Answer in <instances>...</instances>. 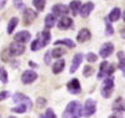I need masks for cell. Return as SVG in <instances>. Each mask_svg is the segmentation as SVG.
<instances>
[{
    "label": "cell",
    "mask_w": 125,
    "mask_h": 118,
    "mask_svg": "<svg viewBox=\"0 0 125 118\" xmlns=\"http://www.w3.org/2000/svg\"><path fill=\"white\" fill-rule=\"evenodd\" d=\"M81 116V104L76 101L70 102L65 111L62 112V118H79Z\"/></svg>",
    "instance_id": "1"
},
{
    "label": "cell",
    "mask_w": 125,
    "mask_h": 118,
    "mask_svg": "<svg viewBox=\"0 0 125 118\" xmlns=\"http://www.w3.org/2000/svg\"><path fill=\"white\" fill-rule=\"evenodd\" d=\"M115 68H114V65L109 63L108 61H104L100 65V71L98 73V80H104L106 77H110L111 75L114 73Z\"/></svg>",
    "instance_id": "2"
},
{
    "label": "cell",
    "mask_w": 125,
    "mask_h": 118,
    "mask_svg": "<svg viewBox=\"0 0 125 118\" xmlns=\"http://www.w3.org/2000/svg\"><path fill=\"white\" fill-rule=\"evenodd\" d=\"M96 111V102L94 100H86L84 107H81V116L91 117Z\"/></svg>",
    "instance_id": "3"
},
{
    "label": "cell",
    "mask_w": 125,
    "mask_h": 118,
    "mask_svg": "<svg viewBox=\"0 0 125 118\" xmlns=\"http://www.w3.org/2000/svg\"><path fill=\"white\" fill-rule=\"evenodd\" d=\"M113 88H114V80L111 77H106L104 78V83H103V88H101V94L103 97L109 98L111 93H113Z\"/></svg>",
    "instance_id": "4"
},
{
    "label": "cell",
    "mask_w": 125,
    "mask_h": 118,
    "mask_svg": "<svg viewBox=\"0 0 125 118\" xmlns=\"http://www.w3.org/2000/svg\"><path fill=\"white\" fill-rule=\"evenodd\" d=\"M13 101L16 102V103H20V104H24L28 107V111L31 110V107H33V102H31V100L28 97V96L23 94V93H15L13 96Z\"/></svg>",
    "instance_id": "5"
},
{
    "label": "cell",
    "mask_w": 125,
    "mask_h": 118,
    "mask_svg": "<svg viewBox=\"0 0 125 118\" xmlns=\"http://www.w3.org/2000/svg\"><path fill=\"white\" fill-rule=\"evenodd\" d=\"M36 78H38V73H36L35 71H33V70H26V71H24L23 75H21V81H23V83H25V84L33 83Z\"/></svg>",
    "instance_id": "6"
},
{
    "label": "cell",
    "mask_w": 125,
    "mask_h": 118,
    "mask_svg": "<svg viewBox=\"0 0 125 118\" xmlns=\"http://www.w3.org/2000/svg\"><path fill=\"white\" fill-rule=\"evenodd\" d=\"M25 51V47L23 44H20V42H13L11 45H10L9 47V52H10V55H13V56H20V55H23Z\"/></svg>",
    "instance_id": "7"
},
{
    "label": "cell",
    "mask_w": 125,
    "mask_h": 118,
    "mask_svg": "<svg viewBox=\"0 0 125 118\" xmlns=\"http://www.w3.org/2000/svg\"><path fill=\"white\" fill-rule=\"evenodd\" d=\"M113 51H114V45L111 42H106V44H104L100 49V56L103 59H108L113 53Z\"/></svg>",
    "instance_id": "8"
},
{
    "label": "cell",
    "mask_w": 125,
    "mask_h": 118,
    "mask_svg": "<svg viewBox=\"0 0 125 118\" xmlns=\"http://www.w3.org/2000/svg\"><path fill=\"white\" fill-rule=\"evenodd\" d=\"M68 90L70 93L73 94H79L80 91H81V86L78 81V78H73L69 83H68Z\"/></svg>",
    "instance_id": "9"
},
{
    "label": "cell",
    "mask_w": 125,
    "mask_h": 118,
    "mask_svg": "<svg viewBox=\"0 0 125 118\" xmlns=\"http://www.w3.org/2000/svg\"><path fill=\"white\" fill-rule=\"evenodd\" d=\"M53 15L54 16H64L69 13V9L66 5H62V4H58L53 6Z\"/></svg>",
    "instance_id": "10"
},
{
    "label": "cell",
    "mask_w": 125,
    "mask_h": 118,
    "mask_svg": "<svg viewBox=\"0 0 125 118\" xmlns=\"http://www.w3.org/2000/svg\"><path fill=\"white\" fill-rule=\"evenodd\" d=\"M83 62V53H76L73 59V62H71V67H70V73H74L78 67L80 66V63Z\"/></svg>",
    "instance_id": "11"
},
{
    "label": "cell",
    "mask_w": 125,
    "mask_h": 118,
    "mask_svg": "<svg viewBox=\"0 0 125 118\" xmlns=\"http://www.w3.org/2000/svg\"><path fill=\"white\" fill-rule=\"evenodd\" d=\"M24 23L26 24V25H29V24H31V23H33V20L36 17V13L35 11H33V10H31V9H25L24 10Z\"/></svg>",
    "instance_id": "12"
},
{
    "label": "cell",
    "mask_w": 125,
    "mask_h": 118,
    "mask_svg": "<svg viewBox=\"0 0 125 118\" xmlns=\"http://www.w3.org/2000/svg\"><path fill=\"white\" fill-rule=\"evenodd\" d=\"M93 9H94V4L93 3H86L84 5H81L80 6V15L83 17H88L89 14L93 11Z\"/></svg>",
    "instance_id": "13"
},
{
    "label": "cell",
    "mask_w": 125,
    "mask_h": 118,
    "mask_svg": "<svg viewBox=\"0 0 125 118\" xmlns=\"http://www.w3.org/2000/svg\"><path fill=\"white\" fill-rule=\"evenodd\" d=\"M30 40V34L28 31H20L15 35V41L16 42H20V44H25Z\"/></svg>",
    "instance_id": "14"
},
{
    "label": "cell",
    "mask_w": 125,
    "mask_h": 118,
    "mask_svg": "<svg viewBox=\"0 0 125 118\" xmlns=\"http://www.w3.org/2000/svg\"><path fill=\"white\" fill-rule=\"evenodd\" d=\"M71 25H73V20H71L70 17L64 16V17H61V20L59 21L58 27H59L60 30H66V29L71 27Z\"/></svg>",
    "instance_id": "15"
},
{
    "label": "cell",
    "mask_w": 125,
    "mask_h": 118,
    "mask_svg": "<svg viewBox=\"0 0 125 118\" xmlns=\"http://www.w3.org/2000/svg\"><path fill=\"white\" fill-rule=\"evenodd\" d=\"M120 15H121V10H120L119 8H114L111 11H110L109 16H108V21H110V23L118 21V20L120 19Z\"/></svg>",
    "instance_id": "16"
},
{
    "label": "cell",
    "mask_w": 125,
    "mask_h": 118,
    "mask_svg": "<svg viewBox=\"0 0 125 118\" xmlns=\"http://www.w3.org/2000/svg\"><path fill=\"white\" fill-rule=\"evenodd\" d=\"M91 37V34L88 29H83L80 30V33L78 34V42H85L88 40H90Z\"/></svg>",
    "instance_id": "17"
},
{
    "label": "cell",
    "mask_w": 125,
    "mask_h": 118,
    "mask_svg": "<svg viewBox=\"0 0 125 118\" xmlns=\"http://www.w3.org/2000/svg\"><path fill=\"white\" fill-rule=\"evenodd\" d=\"M40 41H41V44H43V47L46 46L49 44V41H50V31L49 30H43V33L40 34Z\"/></svg>",
    "instance_id": "18"
},
{
    "label": "cell",
    "mask_w": 125,
    "mask_h": 118,
    "mask_svg": "<svg viewBox=\"0 0 125 118\" xmlns=\"http://www.w3.org/2000/svg\"><path fill=\"white\" fill-rule=\"evenodd\" d=\"M65 67V61L64 60H58L53 65V72L54 73H60Z\"/></svg>",
    "instance_id": "19"
},
{
    "label": "cell",
    "mask_w": 125,
    "mask_h": 118,
    "mask_svg": "<svg viewBox=\"0 0 125 118\" xmlns=\"http://www.w3.org/2000/svg\"><path fill=\"white\" fill-rule=\"evenodd\" d=\"M113 110H115L119 113H124V101L120 97L115 100V102L113 104Z\"/></svg>",
    "instance_id": "20"
},
{
    "label": "cell",
    "mask_w": 125,
    "mask_h": 118,
    "mask_svg": "<svg viewBox=\"0 0 125 118\" xmlns=\"http://www.w3.org/2000/svg\"><path fill=\"white\" fill-rule=\"evenodd\" d=\"M80 6H81V3L79 1V0H73V1L70 3V11L73 13V15H78L79 10H80Z\"/></svg>",
    "instance_id": "21"
},
{
    "label": "cell",
    "mask_w": 125,
    "mask_h": 118,
    "mask_svg": "<svg viewBox=\"0 0 125 118\" xmlns=\"http://www.w3.org/2000/svg\"><path fill=\"white\" fill-rule=\"evenodd\" d=\"M18 23H19V19L18 17H13L11 20L9 21V24H8V34H13V31L15 30Z\"/></svg>",
    "instance_id": "22"
},
{
    "label": "cell",
    "mask_w": 125,
    "mask_h": 118,
    "mask_svg": "<svg viewBox=\"0 0 125 118\" xmlns=\"http://www.w3.org/2000/svg\"><path fill=\"white\" fill-rule=\"evenodd\" d=\"M55 25V16L53 14H49L46 17H45V26L46 29H50Z\"/></svg>",
    "instance_id": "23"
},
{
    "label": "cell",
    "mask_w": 125,
    "mask_h": 118,
    "mask_svg": "<svg viewBox=\"0 0 125 118\" xmlns=\"http://www.w3.org/2000/svg\"><path fill=\"white\" fill-rule=\"evenodd\" d=\"M55 45H66L69 47H75V44L70 39H64V40H58L55 41Z\"/></svg>",
    "instance_id": "24"
},
{
    "label": "cell",
    "mask_w": 125,
    "mask_h": 118,
    "mask_svg": "<svg viewBox=\"0 0 125 118\" xmlns=\"http://www.w3.org/2000/svg\"><path fill=\"white\" fill-rule=\"evenodd\" d=\"M33 4L36 8V10L43 11L44 8H45V4H46V0H33Z\"/></svg>",
    "instance_id": "25"
},
{
    "label": "cell",
    "mask_w": 125,
    "mask_h": 118,
    "mask_svg": "<svg viewBox=\"0 0 125 118\" xmlns=\"http://www.w3.org/2000/svg\"><path fill=\"white\" fill-rule=\"evenodd\" d=\"M65 53V50H62V49H54L53 51L50 52V55L53 56V57H55V59H59V57H61L62 55Z\"/></svg>",
    "instance_id": "26"
},
{
    "label": "cell",
    "mask_w": 125,
    "mask_h": 118,
    "mask_svg": "<svg viewBox=\"0 0 125 118\" xmlns=\"http://www.w3.org/2000/svg\"><path fill=\"white\" fill-rule=\"evenodd\" d=\"M41 47H43V44H41L40 39L38 37L36 40L33 41V44H31V50H33V51H38V50H40Z\"/></svg>",
    "instance_id": "27"
},
{
    "label": "cell",
    "mask_w": 125,
    "mask_h": 118,
    "mask_svg": "<svg viewBox=\"0 0 125 118\" xmlns=\"http://www.w3.org/2000/svg\"><path fill=\"white\" fill-rule=\"evenodd\" d=\"M11 111L15 112V113H25V112H28V107L24 106V104H19V106L14 107Z\"/></svg>",
    "instance_id": "28"
},
{
    "label": "cell",
    "mask_w": 125,
    "mask_h": 118,
    "mask_svg": "<svg viewBox=\"0 0 125 118\" xmlns=\"http://www.w3.org/2000/svg\"><path fill=\"white\" fill-rule=\"evenodd\" d=\"M0 81H1L3 83H6L8 82V73L4 68L0 67Z\"/></svg>",
    "instance_id": "29"
},
{
    "label": "cell",
    "mask_w": 125,
    "mask_h": 118,
    "mask_svg": "<svg viewBox=\"0 0 125 118\" xmlns=\"http://www.w3.org/2000/svg\"><path fill=\"white\" fill-rule=\"evenodd\" d=\"M40 118H56L55 113L53 112V110H46V114L45 116H40Z\"/></svg>",
    "instance_id": "30"
},
{
    "label": "cell",
    "mask_w": 125,
    "mask_h": 118,
    "mask_svg": "<svg viewBox=\"0 0 125 118\" xmlns=\"http://www.w3.org/2000/svg\"><path fill=\"white\" fill-rule=\"evenodd\" d=\"M83 73H84L85 77H89V76H91V75H93V68H91L90 66H85V67H84V71H83Z\"/></svg>",
    "instance_id": "31"
},
{
    "label": "cell",
    "mask_w": 125,
    "mask_h": 118,
    "mask_svg": "<svg viewBox=\"0 0 125 118\" xmlns=\"http://www.w3.org/2000/svg\"><path fill=\"white\" fill-rule=\"evenodd\" d=\"M86 59H88V61L89 62H95L96 60H98V56L95 55V53H88V56H86Z\"/></svg>",
    "instance_id": "32"
},
{
    "label": "cell",
    "mask_w": 125,
    "mask_h": 118,
    "mask_svg": "<svg viewBox=\"0 0 125 118\" xmlns=\"http://www.w3.org/2000/svg\"><path fill=\"white\" fill-rule=\"evenodd\" d=\"M10 96V93L8 92V91H3V92H0V101H4V100H6L8 97Z\"/></svg>",
    "instance_id": "33"
},
{
    "label": "cell",
    "mask_w": 125,
    "mask_h": 118,
    "mask_svg": "<svg viewBox=\"0 0 125 118\" xmlns=\"http://www.w3.org/2000/svg\"><path fill=\"white\" fill-rule=\"evenodd\" d=\"M114 33V30L111 27V25L109 24V21H106V35H111Z\"/></svg>",
    "instance_id": "34"
},
{
    "label": "cell",
    "mask_w": 125,
    "mask_h": 118,
    "mask_svg": "<svg viewBox=\"0 0 125 118\" xmlns=\"http://www.w3.org/2000/svg\"><path fill=\"white\" fill-rule=\"evenodd\" d=\"M45 104H46V101H45L44 98H41V97H39V98H38V106H39V107L45 106Z\"/></svg>",
    "instance_id": "35"
},
{
    "label": "cell",
    "mask_w": 125,
    "mask_h": 118,
    "mask_svg": "<svg viewBox=\"0 0 125 118\" xmlns=\"http://www.w3.org/2000/svg\"><path fill=\"white\" fill-rule=\"evenodd\" d=\"M119 68L123 71L124 73V60H119Z\"/></svg>",
    "instance_id": "36"
},
{
    "label": "cell",
    "mask_w": 125,
    "mask_h": 118,
    "mask_svg": "<svg viewBox=\"0 0 125 118\" xmlns=\"http://www.w3.org/2000/svg\"><path fill=\"white\" fill-rule=\"evenodd\" d=\"M50 52H48L46 53V56H45V63H48V65H49V63H50Z\"/></svg>",
    "instance_id": "37"
},
{
    "label": "cell",
    "mask_w": 125,
    "mask_h": 118,
    "mask_svg": "<svg viewBox=\"0 0 125 118\" xmlns=\"http://www.w3.org/2000/svg\"><path fill=\"white\" fill-rule=\"evenodd\" d=\"M109 118H124V117H123V116L119 113V114H113V116H110Z\"/></svg>",
    "instance_id": "38"
},
{
    "label": "cell",
    "mask_w": 125,
    "mask_h": 118,
    "mask_svg": "<svg viewBox=\"0 0 125 118\" xmlns=\"http://www.w3.org/2000/svg\"><path fill=\"white\" fill-rule=\"evenodd\" d=\"M118 57H119V60H124V52H119Z\"/></svg>",
    "instance_id": "39"
},
{
    "label": "cell",
    "mask_w": 125,
    "mask_h": 118,
    "mask_svg": "<svg viewBox=\"0 0 125 118\" xmlns=\"http://www.w3.org/2000/svg\"><path fill=\"white\" fill-rule=\"evenodd\" d=\"M5 3H6V0H0V8H3L5 5Z\"/></svg>",
    "instance_id": "40"
},
{
    "label": "cell",
    "mask_w": 125,
    "mask_h": 118,
    "mask_svg": "<svg viewBox=\"0 0 125 118\" xmlns=\"http://www.w3.org/2000/svg\"><path fill=\"white\" fill-rule=\"evenodd\" d=\"M29 65H30L31 67H36V65H35V63H33V62H31V61L29 62Z\"/></svg>",
    "instance_id": "41"
},
{
    "label": "cell",
    "mask_w": 125,
    "mask_h": 118,
    "mask_svg": "<svg viewBox=\"0 0 125 118\" xmlns=\"http://www.w3.org/2000/svg\"><path fill=\"white\" fill-rule=\"evenodd\" d=\"M9 118H16V117H9Z\"/></svg>",
    "instance_id": "42"
}]
</instances>
